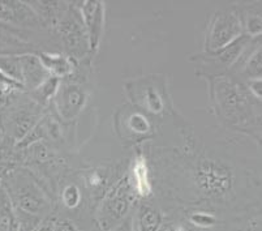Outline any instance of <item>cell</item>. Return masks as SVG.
Wrapping results in <instances>:
<instances>
[{
	"mask_svg": "<svg viewBox=\"0 0 262 231\" xmlns=\"http://www.w3.org/2000/svg\"><path fill=\"white\" fill-rule=\"evenodd\" d=\"M164 78L151 75L127 84L125 92L133 106L147 115L162 118L168 111V98L166 97L167 89H164Z\"/></svg>",
	"mask_w": 262,
	"mask_h": 231,
	"instance_id": "obj_7",
	"label": "cell"
},
{
	"mask_svg": "<svg viewBox=\"0 0 262 231\" xmlns=\"http://www.w3.org/2000/svg\"><path fill=\"white\" fill-rule=\"evenodd\" d=\"M244 35L237 6L216 9L209 17L204 33V52H215Z\"/></svg>",
	"mask_w": 262,
	"mask_h": 231,
	"instance_id": "obj_6",
	"label": "cell"
},
{
	"mask_svg": "<svg viewBox=\"0 0 262 231\" xmlns=\"http://www.w3.org/2000/svg\"><path fill=\"white\" fill-rule=\"evenodd\" d=\"M47 109L33 101L25 93L15 104L0 113L3 141L16 146L42 120Z\"/></svg>",
	"mask_w": 262,
	"mask_h": 231,
	"instance_id": "obj_5",
	"label": "cell"
},
{
	"mask_svg": "<svg viewBox=\"0 0 262 231\" xmlns=\"http://www.w3.org/2000/svg\"><path fill=\"white\" fill-rule=\"evenodd\" d=\"M2 187L8 195L16 223L21 231H33L45 218L51 216V196L26 167L21 166L12 171Z\"/></svg>",
	"mask_w": 262,
	"mask_h": 231,
	"instance_id": "obj_3",
	"label": "cell"
},
{
	"mask_svg": "<svg viewBox=\"0 0 262 231\" xmlns=\"http://www.w3.org/2000/svg\"><path fill=\"white\" fill-rule=\"evenodd\" d=\"M0 26L24 35L34 30L46 29L29 2L20 0H0Z\"/></svg>",
	"mask_w": 262,
	"mask_h": 231,
	"instance_id": "obj_10",
	"label": "cell"
},
{
	"mask_svg": "<svg viewBox=\"0 0 262 231\" xmlns=\"http://www.w3.org/2000/svg\"><path fill=\"white\" fill-rule=\"evenodd\" d=\"M240 17H242L243 32L251 38H259L262 34V15L261 2H253L248 4H239Z\"/></svg>",
	"mask_w": 262,
	"mask_h": 231,
	"instance_id": "obj_20",
	"label": "cell"
},
{
	"mask_svg": "<svg viewBox=\"0 0 262 231\" xmlns=\"http://www.w3.org/2000/svg\"><path fill=\"white\" fill-rule=\"evenodd\" d=\"M185 149L192 154L182 158L185 161V182L196 202H223L233 197L240 180L233 162L215 152L194 153L192 144Z\"/></svg>",
	"mask_w": 262,
	"mask_h": 231,
	"instance_id": "obj_2",
	"label": "cell"
},
{
	"mask_svg": "<svg viewBox=\"0 0 262 231\" xmlns=\"http://www.w3.org/2000/svg\"><path fill=\"white\" fill-rule=\"evenodd\" d=\"M29 4L50 32H52L55 26L58 25L70 7L68 2H29Z\"/></svg>",
	"mask_w": 262,
	"mask_h": 231,
	"instance_id": "obj_19",
	"label": "cell"
},
{
	"mask_svg": "<svg viewBox=\"0 0 262 231\" xmlns=\"http://www.w3.org/2000/svg\"><path fill=\"white\" fill-rule=\"evenodd\" d=\"M163 222L162 212L150 202H139L132 213L133 231H158Z\"/></svg>",
	"mask_w": 262,
	"mask_h": 231,
	"instance_id": "obj_17",
	"label": "cell"
},
{
	"mask_svg": "<svg viewBox=\"0 0 262 231\" xmlns=\"http://www.w3.org/2000/svg\"><path fill=\"white\" fill-rule=\"evenodd\" d=\"M137 201L139 199L136 197L130 185L128 173L124 171L123 175L115 180L97 205L95 221L101 231H111L120 225L132 214Z\"/></svg>",
	"mask_w": 262,
	"mask_h": 231,
	"instance_id": "obj_4",
	"label": "cell"
},
{
	"mask_svg": "<svg viewBox=\"0 0 262 231\" xmlns=\"http://www.w3.org/2000/svg\"><path fill=\"white\" fill-rule=\"evenodd\" d=\"M21 70H23V85L26 93L34 90L50 76L35 54L21 55Z\"/></svg>",
	"mask_w": 262,
	"mask_h": 231,
	"instance_id": "obj_18",
	"label": "cell"
},
{
	"mask_svg": "<svg viewBox=\"0 0 262 231\" xmlns=\"http://www.w3.org/2000/svg\"><path fill=\"white\" fill-rule=\"evenodd\" d=\"M158 231H192L182 222H163Z\"/></svg>",
	"mask_w": 262,
	"mask_h": 231,
	"instance_id": "obj_28",
	"label": "cell"
},
{
	"mask_svg": "<svg viewBox=\"0 0 262 231\" xmlns=\"http://www.w3.org/2000/svg\"><path fill=\"white\" fill-rule=\"evenodd\" d=\"M35 55L39 59L42 67H43L50 76H54V77L60 78V80L71 77L76 72V68L78 67L77 61L75 59L70 58L68 55H66L64 52L40 50Z\"/></svg>",
	"mask_w": 262,
	"mask_h": 231,
	"instance_id": "obj_15",
	"label": "cell"
},
{
	"mask_svg": "<svg viewBox=\"0 0 262 231\" xmlns=\"http://www.w3.org/2000/svg\"><path fill=\"white\" fill-rule=\"evenodd\" d=\"M208 85L210 111L221 124L245 133L261 145V102L230 73L201 76Z\"/></svg>",
	"mask_w": 262,
	"mask_h": 231,
	"instance_id": "obj_1",
	"label": "cell"
},
{
	"mask_svg": "<svg viewBox=\"0 0 262 231\" xmlns=\"http://www.w3.org/2000/svg\"><path fill=\"white\" fill-rule=\"evenodd\" d=\"M51 231H80V228L67 217L51 216Z\"/></svg>",
	"mask_w": 262,
	"mask_h": 231,
	"instance_id": "obj_26",
	"label": "cell"
},
{
	"mask_svg": "<svg viewBox=\"0 0 262 231\" xmlns=\"http://www.w3.org/2000/svg\"><path fill=\"white\" fill-rule=\"evenodd\" d=\"M81 20L84 24L85 32L89 42L90 59L97 54L101 46L104 32V17H106V4L99 0H84L76 2Z\"/></svg>",
	"mask_w": 262,
	"mask_h": 231,
	"instance_id": "obj_11",
	"label": "cell"
},
{
	"mask_svg": "<svg viewBox=\"0 0 262 231\" xmlns=\"http://www.w3.org/2000/svg\"><path fill=\"white\" fill-rule=\"evenodd\" d=\"M187 221L188 225L199 228V230H210L221 222L215 213L210 211H202V209L188 212Z\"/></svg>",
	"mask_w": 262,
	"mask_h": 231,
	"instance_id": "obj_24",
	"label": "cell"
},
{
	"mask_svg": "<svg viewBox=\"0 0 262 231\" xmlns=\"http://www.w3.org/2000/svg\"><path fill=\"white\" fill-rule=\"evenodd\" d=\"M3 141V131H2V123H0V142Z\"/></svg>",
	"mask_w": 262,
	"mask_h": 231,
	"instance_id": "obj_31",
	"label": "cell"
},
{
	"mask_svg": "<svg viewBox=\"0 0 262 231\" xmlns=\"http://www.w3.org/2000/svg\"><path fill=\"white\" fill-rule=\"evenodd\" d=\"M33 231H51V216L45 218Z\"/></svg>",
	"mask_w": 262,
	"mask_h": 231,
	"instance_id": "obj_30",
	"label": "cell"
},
{
	"mask_svg": "<svg viewBox=\"0 0 262 231\" xmlns=\"http://www.w3.org/2000/svg\"><path fill=\"white\" fill-rule=\"evenodd\" d=\"M0 72L23 84L21 56H0Z\"/></svg>",
	"mask_w": 262,
	"mask_h": 231,
	"instance_id": "obj_25",
	"label": "cell"
},
{
	"mask_svg": "<svg viewBox=\"0 0 262 231\" xmlns=\"http://www.w3.org/2000/svg\"><path fill=\"white\" fill-rule=\"evenodd\" d=\"M129 182L139 200H147L154 195V180L151 165L146 152L137 149L127 170Z\"/></svg>",
	"mask_w": 262,
	"mask_h": 231,
	"instance_id": "obj_13",
	"label": "cell"
},
{
	"mask_svg": "<svg viewBox=\"0 0 262 231\" xmlns=\"http://www.w3.org/2000/svg\"><path fill=\"white\" fill-rule=\"evenodd\" d=\"M90 98V90L82 80L72 75L61 80L60 87L51 102L54 115L61 123H72L82 114Z\"/></svg>",
	"mask_w": 262,
	"mask_h": 231,
	"instance_id": "obj_9",
	"label": "cell"
},
{
	"mask_svg": "<svg viewBox=\"0 0 262 231\" xmlns=\"http://www.w3.org/2000/svg\"><path fill=\"white\" fill-rule=\"evenodd\" d=\"M111 231H133V223H132V214L128 216L120 225L116 226L115 228H113Z\"/></svg>",
	"mask_w": 262,
	"mask_h": 231,
	"instance_id": "obj_29",
	"label": "cell"
},
{
	"mask_svg": "<svg viewBox=\"0 0 262 231\" xmlns=\"http://www.w3.org/2000/svg\"><path fill=\"white\" fill-rule=\"evenodd\" d=\"M248 92L251 93V96L256 98L257 101L261 102L262 99V78H252V80L243 81Z\"/></svg>",
	"mask_w": 262,
	"mask_h": 231,
	"instance_id": "obj_27",
	"label": "cell"
},
{
	"mask_svg": "<svg viewBox=\"0 0 262 231\" xmlns=\"http://www.w3.org/2000/svg\"><path fill=\"white\" fill-rule=\"evenodd\" d=\"M40 51L34 42L21 33L0 26V56H21Z\"/></svg>",
	"mask_w": 262,
	"mask_h": 231,
	"instance_id": "obj_16",
	"label": "cell"
},
{
	"mask_svg": "<svg viewBox=\"0 0 262 231\" xmlns=\"http://www.w3.org/2000/svg\"><path fill=\"white\" fill-rule=\"evenodd\" d=\"M124 173L118 174V171L113 166L97 165L81 169L78 173V179L81 180L82 190L90 197V201L98 205V202L108 191L110 187Z\"/></svg>",
	"mask_w": 262,
	"mask_h": 231,
	"instance_id": "obj_12",
	"label": "cell"
},
{
	"mask_svg": "<svg viewBox=\"0 0 262 231\" xmlns=\"http://www.w3.org/2000/svg\"><path fill=\"white\" fill-rule=\"evenodd\" d=\"M84 192L82 188L76 180L60 179V191H59V201L67 211H76L82 204Z\"/></svg>",
	"mask_w": 262,
	"mask_h": 231,
	"instance_id": "obj_21",
	"label": "cell"
},
{
	"mask_svg": "<svg viewBox=\"0 0 262 231\" xmlns=\"http://www.w3.org/2000/svg\"><path fill=\"white\" fill-rule=\"evenodd\" d=\"M17 167H21V154L13 145L0 142V185L4 179Z\"/></svg>",
	"mask_w": 262,
	"mask_h": 231,
	"instance_id": "obj_22",
	"label": "cell"
},
{
	"mask_svg": "<svg viewBox=\"0 0 262 231\" xmlns=\"http://www.w3.org/2000/svg\"><path fill=\"white\" fill-rule=\"evenodd\" d=\"M52 33L59 37L66 55L76 61L84 60L85 58L90 59L88 35L76 3H70V7Z\"/></svg>",
	"mask_w": 262,
	"mask_h": 231,
	"instance_id": "obj_8",
	"label": "cell"
},
{
	"mask_svg": "<svg viewBox=\"0 0 262 231\" xmlns=\"http://www.w3.org/2000/svg\"><path fill=\"white\" fill-rule=\"evenodd\" d=\"M60 78H56L54 77V76H49L42 84L38 85L34 90L28 93V96H29L33 101L37 102L38 104H40V106H43L47 109V107L51 104L56 92H58L59 87H60Z\"/></svg>",
	"mask_w": 262,
	"mask_h": 231,
	"instance_id": "obj_23",
	"label": "cell"
},
{
	"mask_svg": "<svg viewBox=\"0 0 262 231\" xmlns=\"http://www.w3.org/2000/svg\"><path fill=\"white\" fill-rule=\"evenodd\" d=\"M154 133L153 120L147 114L135 106L124 110V136L141 141L154 136Z\"/></svg>",
	"mask_w": 262,
	"mask_h": 231,
	"instance_id": "obj_14",
	"label": "cell"
}]
</instances>
